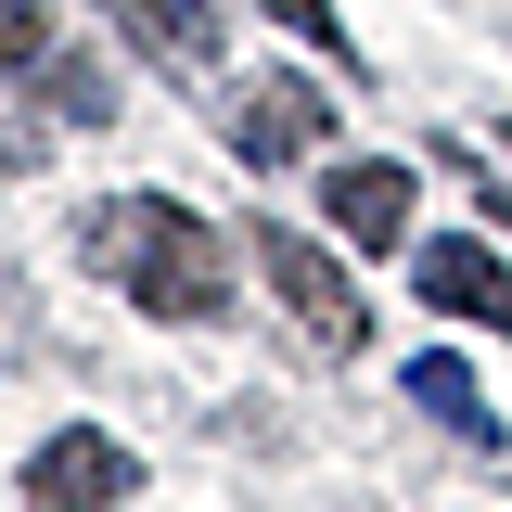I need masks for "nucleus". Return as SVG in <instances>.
I'll return each mask as SVG.
<instances>
[{
	"label": "nucleus",
	"instance_id": "9b49d317",
	"mask_svg": "<svg viewBox=\"0 0 512 512\" xmlns=\"http://www.w3.org/2000/svg\"><path fill=\"white\" fill-rule=\"evenodd\" d=\"M26 167H39V141H26V128H0V180H26Z\"/></svg>",
	"mask_w": 512,
	"mask_h": 512
},
{
	"label": "nucleus",
	"instance_id": "423d86ee",
	"mask_svg": "<svg viewBox=\"0 0 512 512\" xmlns=\"http://www.w3.org/2000/svg\"><path fill=\"white\" fill-rule=\"evenodd\" d=\"M103 26H128V39L167 64L180 90H205L218 52H231V39H218V0H103Z\"/></svg>",
	"mask_w": 512,
	"mask_h": 512
},
{
	"label": "nucleus",
	"instance_id": "f257e3e1",
	"mask_svg": "<svg viewBox=\"0 0 512 512\" xmlns=\"http://www.w3.org/2000/svg\"><path fill=\"white\" fill-rule=\"evenodd\" d=\"M77 256L116 282L128 308H154V320H231V244H218L192 205H167V192L90 205V218H77Z\"/></svg>",
	"mask_w": 512,
	"mask_h": 512
},
{
	"label": "nucleus",
	"instance_id": "1a4fd4ad",
	"mask_svg": "<svg viewBox=\"0 0 512 512\" xmlns=\"http://www.w3.org/2000/svg\"><path fill=\"white\" fill-rule=\"evenodd\" d=\"M52 64V0H0V77H39Z\"/></svg>",
	"mask_w": 512,
	"mask_h": 512
},
{
	"label": "nucleus",
	"instance_id": "0eeeda50",
	"mask_svg": "<svg viewBox=\"0 0 512 512\" xmlns=\"http://www.w3.org/2000/svg\"><path fill=\"white\" fill-rule=\"evenodd\" d=\"M333 231L346 244H372V256H410V167H333Z\"/></svg>",
	"mask_w": 512,
	"mask_h": 512
},
{
	"label": "nucleus",
	"instance_id": "f03ea898",
	"mask_svg": "<svg viewBox=\"0 0 512 512\" xmlns=\"http://www.w3.org/2000/svg\"><path fill=\"white\" fill-rule=\"evenodd\" d=\"M256 269H269V295L295 308V333H308L320 359H346V346L372 333V320H359V295H346V269H333L295 218H256Z\"/></svg>",
	"mask_w": 512,
	"mask_h": 512
},
{
	"label": "nucleus",
	"instance_id": "6e6552de",
	"mask_svg": "<svg viewBox=\"0 0 512 512\" xmlns=\"http://www.w3.org/2000/svg\"><path fill=\"white\" fill-rule=\"evenodd\" d=\"M410 397H423V410H436L461 448H487V436H500V423L474 410V372H461V359H410Z\"/></svg>",
	"mask_w": 512,
	"mask_h": 512
},
{
	"label": "nucleus",
	"instance_id": "7ed1b4c3",
	"mask_svg": "<svg viewBox=\"0 0 512 512\" xmlns=\"http://www.w3.org/2000/svg\"><path fill=\"white\" fill-rule=\"evenodd\" d=\"M128 500H141V461L103 423H64L26 448V512H128Z\"/></svg>",
	"mask_w": 512,
	"mask_h": 512
},
{
	"label": "nucleus",
	"instance_id": "39448f33",
	"mask_svg": "<svg viewBox=\"0 0 512 512\" xmlns=\"http://www.w3.org/2000/svg\"><path fill=\"white\" fill-rule=\"evenodd\" d=\"M410 295L474 320V333H512V256L474 244V231H436V244H410Z\"/></svg>",
	"mask_w": 512,
	"mask_h": 512
},
{
	"label": "nucleus",
	"instance_id": "9d476101",
	"mask_svg": "<svg viewBox=\"0 0 512 512\" xmlns=\"http://www.w3.org/2000/svg\"><path fill=\"white\" fill-rule=\"evenodd\" d=\"M256 13H282L308 52H333V64H346V13H333V0H256Z\"/></svg>",
	"mask_w": 512,
	"mask_h": 512
},
{
	"label": "nucleus",
	"instance_id": "20e7f679",
	"mask_svg": "<svg viewBox=\"0 0 512 512\" xmlns=\"http://www.w3.org/2000/svg\"><path fill=\"white\" fill-rule=\"evenodd\" d=\"M320 141H333L320 77L269 64V77H244V90H231V154H244V167H295V154H320Z\"/></svg>",
	"mask_w": 512,
	"mask_h": 512
}]
</instances>
